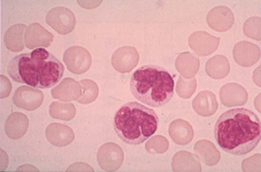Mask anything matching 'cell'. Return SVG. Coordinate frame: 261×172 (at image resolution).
Here are the masks:
<instances>
[{
  "instance_id": "obj_15",
  "label": "cell",
  "mask_w": 261,
  "mask_h": 172,
  "mask_svg": "<svg viewBox=\"0 0 261 172\" xmlns=\"http://www.w3.org/2000/svg\"><path fill=\"white\" fill-rule=\"evenodd\" d=\"M220 99L226 106L243 105L247 101V92L244 87L230 83L223 87L220 91Z\"/></svg>"
},
{
  "instance_id": "obj_26",
  "label": "cell",
  "mask_w": 261,
  "mask_h": 172,
  "mask_svg": "<svg viewBox=\"0 0 261 172\" xmlns=\"http://www.w3.org/2000/svg\"><path fill=\"white\" fill-rule=\"evenodd\" d=\"M80 85L82 87V95L77 100L82 104H88L95 101L99 95L98 85L92 80H81Z\"/></svg>"
},
{
  "instance_id": "obj_3",
  "label": "cell",
  "mask_w": 261,
  "mask_h": 172,
  "mask_svg": "<svg viewBox=\"0 0 261 172\" xmlns=\"http://www.w3.org/2000/svg\"><path fill=\"white\" fill-rule=\"evenodd\" d=\"M130 89L138 101L152 107H161L174 96V79L161 66L145 65L132 74Z\"/></svg>"
},
{
  "instance_id": "obj_1",
  "label": "cell",
  "mask_w": 261,
  "mask_h": 172,
  "mask_svg": "<svg viewBox=\"0 0 261 172\" xmlns=\"http://www.w3.org/2000/svg\"><path fill=\"white\" fill-rule=\"evenodd\" d=\"M214 135L219 147L226 153L247 155L260 142V119L247 108H233L219 117Z\"/></svg>"
},
{
  "instance_id": "obj_9",
  "label": "cell",
  "mask_w": 261,
  "mask_h": 172,
  "mask_svg": "<svg viewBox=\"0 0 261 172\" xmlns=\"http://www.w3.org/2000/svg\"><path fill=\"white\" fill-rule=\"evenodd\" d=\"M139 62V53L135 47L123 46L114 53L112 63L116 71L120 73L130 72Z\"/></svg>"
},
{
  "instance_id": "obj_16",
  "label": "cell",
  "mask_w": 261,
  "mask_h": 172,
  "mask_svg": "<svg viewBox=\"0 0 261 172\" xmlns=\"http://www.w3.org/2000/svg\"><path fill=\"white\" fill-rule=\"evenodd\" d=\"M45 134L49 143L57 147H65L72 143L74 140L72 129L66 125H61L58 123H53L48 125Z\"/></svg>"
},
{
  "instance_id": "obj_25",
  "label": "cell",
  "mask_w": 261,
  "mask_h": 172,
  "mask_svg": "<svg viewBox=\"0 0 261 172\" xmlns=\"http://www.w3.org/2000/svg\"><path fill=\"white\" fill-rule=\"evenodd\" d=\"M76 113V108L70 102L55 101L49 105V114L56 119L71 120Z\"/></svg>"
},
{
  "instance_id": "obj_6",
  "label": "cell",
  "mask_w": 261,
  "mask_h": 172,
  "mask_svg": "<svg viewBox=\"0 0 261 172\" xmlns=\"http://www.w3.org/2000/svg\"><path fill=\"white\" fill-rule=\"evenodd\" d=\"M46 23L60 35H67L72 32L76 19L72 11L65 7H57L46 15Z\"/></svg>"
},
{
  "instance_id": "obj_19",
  "label": "cell",
  "mask_w": 261,
  "mask_h": 172,
  "mask_svg": "<svg viewBox=\"0 0 261 172\" xmlns=\"http://www.w3.org/2000/svg\"><path fill=\"white\" fill-rule=\"evenodd\" d=\"M169 134L174 143L188 145L192 141L194 132L192 126L188 121L182 119H176L170 124Z\"/></svg>"
},
{
  "instance_id": "obj_27",
  "label": "cell",
  "mask_w": 261,
  "mask_h": 172,
  "mask_svg": "<svg viewBox=\"0 0 261 172\" xmlns=\"http://www.w3.org/2000/svg\"><path fill=\"white\" fill-rule=\"evenodd\" d=\"M196 90V80L195 79H189L186 80L182 77H178L177 85H176V92L178 96L182 99H189L192 94Z\"/></svg>"
},
{
  "instance_id": "obj_29",
  "label": "cell",
  "mask_w": 261,
  "mask_h": 172,
  "mask_svg": "<svg viewBox=\"0 0 261 172\" xmlns=\"http://www.w3.org/2000/svg\"><path fill=\"white\" fill-rule=\"evenodd\" d=\"M245 34L247 37L260 41V17H253L248 19L244 27Z\"/></svg>"
},
{
  "instance_id": "obj_22",
  "label": "cell",
  "mask_w": 261,
  "mask_h": 172,
  "mask_svg": "<svg viewBox=\"0 0 261 172\" xmlns=\"http://www.w3.org/2000/svg\"><path fill=\"white\" fill-rule=\"evenodd\" d=\"M175 68L187 79H191L199 69V60L189 52H184L176 58Z\"/></svg>"
},
{
  "instance_id": "obj_24",
  "label": "cell",
  "mask_w": 261,
  "mask_h": 172,
  "mask_svg": "<svg viewBox=\"0 0 261 172\" xmlns=\"http://www.w3.org/2000/svg\"><path fill=\"white\" fill-rule=\"evenodd\" d=\"M26 29L25 25H15L5 34V44L8 49L12 51H21L24 48L23 34Z\"/></svg>"
},
{
  "instance_id": "obj_21",
  "label": "cell",
  "mask_w": 261,
  "mask_h": 172,
  "mask_svg": "<svg viewBox=\"0 0 261 172\" xmlns=\"http://www.w3.org/2000/svg\"><path fill=\"white\" fill-rule=\"evenodd\" d=\"M195 153L204 163L213 166L220 161L221 155L215 145L207 140H200L194 146Z\"/></svg>"
},
{
  "instance_id": "obj_10",
  "label": "cell",
  "mask_w": 261,
  "mask_h": 172,
  "mask_svg": "<svg viewBox=\"0 0 261 172\" xmlns=\"http://www.w3.org/2000/svg\"><path fill=\"white\" fill-rule=\"evenodd\" d=\"M189 46L198 55L207 56L218 48L220 39L209 35L206 32H196L189 38Z\"/></svg>"
},
{
  "instance_id": "obj_23",
  "label": "cell",
  "mask_w": 261,
  "mask_h": 172,
  "mask_svg": "<svg viewBox=\"0 0 261 172\" xmlns=\"http://www.w3.org/2000/svg\"><path fill=\"white\" fill-rule=\"evenodd\" d=\"M206 73L213 79H223L230 72L229 60L223 55L210 58L206 63Z\"/></svg>"
},
{
  "instance_id": "obj_11",
  "label": "cell",
  "mask_w": 261,
  "mask_h": 172,
  "mask_svg": "<svg viewBox=\"0 0 261 172\" xmlns=\"http://www.w3.org/2000/svg\"><path fill=\"white\" fill-rule=\"evenodd\" d=\"M54 41V36L38 23L30 25L25 32V43L29 49L48 47Z\"/></svg>"
},
{
  "instance_id": "obj_12",
  "label": "cell",
  "mask_w": 261,
  "mask_h": 172,
  "mask_svg": "<svg viewBox=\"0 0 261 172\" xmlns=\"http://www.w3.org/2000/svg\"><path fill=\"white\" fill-rule=\"evenodd\" d=\"M234 18L230 8L218 6L213 8L207 16V23L211 29L224 33L232 28Z\"/></svg>"
},
{
  "instance_id": "obj_28",
  "label": "cell",
  "mask_w": 261,
  "mask_h": 172,
  "mask_svg": "<svg viewBox=\"0 0 261 172\" xmlns=\"http://www.w3.org/2000/svg\"><path fill=\"white\" fill-rule=\"evenodd\" d=\"M145 148L150 154H164L169 149V142L163 136H155L147 142Z\"/></svg>"
},
{
  "instance_id": "obj_2",
  "label": "cell",
  "mask_w": 261,
  "mask_h": 172,
  "mask_svg": "<svg viewBox=\"0 0 261 172\" xmlns=\"http://www.w3.org/2000/svg\"><path fill=\"white\" fill-rule=\"evenodd\" d=\"M7 70L15 82L35 89H48L60 81L64 66L55 55L41 47L13 58Z\"/></svg>"
},
{
  "instance_id": "obj_13",
  "label": "cell",
  "mask_w": 261,
  "mask_h": 172,
  "mask_svg": "<svg viewBox=\"0 0 261 172\" xmlns=\"http://www.w3.org/2000/svg\"><path fill=\"white\" fill-rule=\"evenodd\" d=\"M233 58L241 66H252L260 59V48L248 42L237 43L233 48Z\"/></svg>"
},
{
  "instance_id": "obj_5",
  "label": "cell",
  "mask_w": 261,
  "mask_h": 172,
  "mask_svg": "<svg viewBox=\"0 0 261 172\" xmlns=\"http://www.w3.org/2000/svg\"><path fill=\"white\" fill-rule=\"evenodd\" d=\"M63 61L69 71L80 75L89 70L92 64V56L86 48L72 46L64 52Z\"/></svg>"
},
{
  "instance_id": "obj_8",
  "label": "cell",
  "mask_w": 261,
  "mask_h": 172,
  "mask_svg": "<svg viewBox=\"0 0 261 172\" xmlns=\"http://www.w3.org/2000/svg\"><path fill=\"white\" fill-rule=\"evenodd\" d=\"M44 101V94L32 87H20L16 90L13 102L16 106L33 111L39 108Z\"/></svg>"
},
{
  "instance_id": "obj_20",
  "label": "cell",
  "mask_w": 261,
  "mask_h": 172,
  "mask_svg": "<svg viewBox=\"0 0 261 172\" xmlns=\"http://www.w3.org/2000/svg\"><path fill=\"white\" fill-rule=\"evenodd\" d=\"M172 165L174 171H201L198 158L186 151L178 152L174 155Z\"/></svg>"
},
{
  "instance_id": "obj_7",
  "label": "cell",
  "mask_w": 261,
  "mask_h": 172,
  "mask_svg": "<svg viewBox=\"0 0 261 172\" xmlns=\"http://www.w3.org/2000/svg\"><path fill=\"white\" fill-rule=\"evenodd\" d=\"M98 162L106 171H116L122 162L124 155L119 146L116 144L108 143L102 145L98 152Z\"/></svg>"
},
{
  "instance_id": "obj_4",
  "label": "cell",
  "mask_w": 261,
  "mask_h": 172,
  "mask_svg": "<svg viewBox=\"0 0 261 172\" xmlns=\"http://www.w3.org/2000/svg\"><path fill=\"white\" fill-rule=\"evenodd\" d=\"M159 117L155 110L138 102H127L116 112L114 127L117 136L128 145L145 142L156 133Z\"/></svg>"
},
{
  "instance_id": "obj_14",
  "label": "cell",
  "mask_w": 261,
  "mask_h": 172,
  "mask_svg": "<svg viewBox=\"0 0 261 172\" xmlns=\"http://www.w3.org/2000/svg\"><path fill=\"white\" fill-rule=\"evenodd\" d=\"M82 95V87L74 79L62 80L59 85L51 90V96L60 101H70L78 100Z\"/></svg>"
},
{
  "instance_id": "obj_18",
  "label": "cell",
  "mask_w": 261,
  "mask_h": 172,
  "mask_svg": "<svg viewBox=\"0 0 261 172\" xmlns=\"http://www.w3.org/2000/svg\"><path fill=\"white\" fill-rule=\"evenodd\" d=\"M193 109L201 116L213 115L218 109V102L215 95L210 91L200 92L192 101Z\"/></svg>"
},
{
  "instance_id": "obj_17",
  "label": "cell",
  "mask_w": 261,
  "mask_h": 172,
  "mask_svg": "<svg viewBox=\"0 0 261 172\" xmlns=\"http://www.w3.org/2000/svg\"><path fill=\"white\" fill-rule=\"evenodd\" d=\"M29 127L28 117L20 112H14L10 115L5 122V133L10 139L22 138Z\"/></svg>"
}]
</instances>
